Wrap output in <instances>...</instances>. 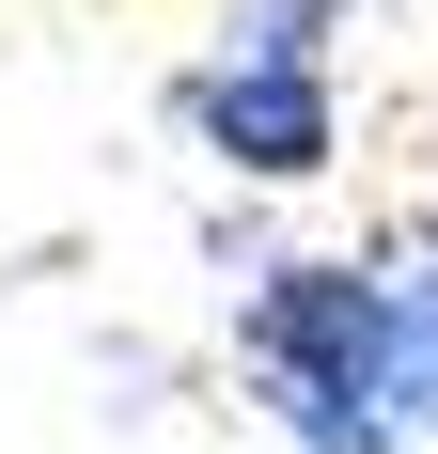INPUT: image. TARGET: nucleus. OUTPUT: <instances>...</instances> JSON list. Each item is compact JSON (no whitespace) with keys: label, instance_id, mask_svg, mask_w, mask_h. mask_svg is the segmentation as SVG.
Returning <instances> with one entry per match:
<instances>
[{"label":"nucleus","instance_id":"1","mask_svg":"<svg viewBox=\"0 0 438 454\" xmlns=\"http://www.w3.org/2000/svg\"><path fill=\"white\" fill-rule=\"evenodd\" d=\"M235 376L282 423V454H407V345L376 251H282L235 282Z\"/></svg>","mask_w":438,"mask_h":454},{"label":"nucleus","instance_id":"2","mask_svg":"<svg viewBox=\"0 0 438 454\" xmlns=\"http://www.w3.org/2000/svg\"><path fill=\"white\" fill-rule=\"evenodd\" d=\"M173 126H188V157L235 173V188H313L345 157V79H329V63H266V47H204L173 79Z\"/></svg>","mask_w":438,"mask_h":454},{"label":"nucleus","instance_id":"3","mask_svg":"<svg viewBox=\"0 0 438 454\" xmlns=\"http://www.w3.org/2000/svg\"><path fill=\"white\" fill-rule=\"evenodd\" d=\"M360 251H376V282H392V345H407V423L438 439V204L376 220Z\"/></svg>","mask_w":438,"mask_h":454},{"label":"nucleus","instance_id":"4","mask_svg":"<svg viewBox=\"0 0 438 454\" xmlns=\"http://www.w3.org/2000/svg\"><path fill=\"white\" fill-rule=\"evenodd\" d=\"M360 32V0H219V47H266V63H329Z\"/></svg>","mask_w":438,"mask_h":454}]
</instances>
